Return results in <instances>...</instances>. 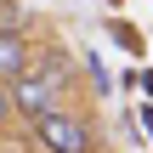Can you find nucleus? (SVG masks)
Masks as SVG:
<instances>
[{"label": "nucleus", "instance_id": "nucleus-1", "mask_svg": "<svg viewBox=\"0 0 153 153\" xmlns=\"http://www.w3.org/2000/svg\"><path fill=\"white\" fill-rule=\"evenodd\" d=\"M28 125H34V142L45 153H97L91 125H85L79 114H68V108H51V114H40V119H28Z\"/></svg>", "mask_w": 153, "mask_h": 153}, {"label": "nucleus", "instance_id": "nucleus-2", "mask_svg": "<svg viewBox=\"0 0 153 153\" xmlns=\"http://www.w3.org/2000/svg\"><path fill=\"white\" fill-rule=\"evenodd\" d=\"M6 91H11V114H23V119H40V114H51V108H57V91H51V85H40L34 74L11 79Z\"/></svg>", "mask_w": 153, "mask_h": 153}, {"label": "nucleus", "instance_id": "nucleus-3", "mask_svg": "<svg viewBox=\"0 0 153 153\" xmlns=\"http://www.w3.org/2000/svg\"><path fill=\"white\" fill-rule=\"evenodd\" d=\"M28 40H23V28H0V85H11V79H23L28 74Z\"/></svg>", "mask_w": 153, "mask_h": 153}, {"label": "nucleus", "instance_id": "nucleus-4", "mask_svg": "<svg viewBox=\"0 0 153 153\" xmlns=\"http://www.w3.org/2000/svg\"><path fill=\"white\" fill-rule=\"evenodd\" d=\"M108 34H114V40H119V45H125L131 57H142V34H136V28H131L125 17H108Z\"/></svg>", "mask_w": 153, "mask_h": 153}, {"label": "nucleus", "instance_id": "nucleus-5", "mask_svg": "<svg viewBox=\"0 0 153 153\" xmlns=\"http://www.w3.org/2000/svg\"><path fill=\"white\" fill-rule=\"evenodd\" d=\"M85 79H91V85H97V97H108V85H114V79H108V68H102V57H97V51H91V57H85Z\"/></svg>", "mask_w": 153, "mask_h": 153}, {"label": "nucleus", "instance_id": "nucleus-6", "mask_svg": "<svg viewBox=\"0 0 153 153\" xmlns=\"http://www.w3.org/2000/svg\"><path fill=\"white\" fill-rule=\"evenodd\" d=\"M131 85H136V91H148V102H153V68H142V74L131 79Z\"/></svg>", "mask_w": 153, "mask_h": 153}, {"label": "nucleus", "instance_id": "nucleus-7", "mask_svg": "<svg viewBox=\"0 0 153 153\" xmlns=\"http://www.w3.org/2000/svg\"><path fill=\"white\" fill-rule=\"evenodd\" d=\"M6 119H17V114H11V91L0 85V125H6Z\"/></svg>", "mask_w": 153, "mask_h": 153}, {"label": "nucleus", "instance_id": "nucleus-8", "mask_svg": "<svg viewBox=\"0 0 153 153\" xmlns=\"http://www.w3.org/2000/svg\"><path fill=\"white\" fill-rule=\"evenodd\" d=\"M142 125H148V136H153V102H142Z\"/></svg>", "mask_w": 153, "mask_h": 153}]
</instances>
